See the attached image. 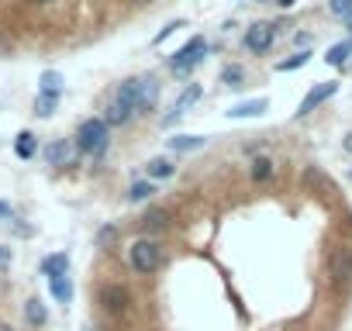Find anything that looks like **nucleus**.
Segmentation results:
<instances>
[{"instance_id":"obj_1","label":"nucleus","mask_w":352,"mask_h":331,"mask_svg":"<svg viewBox=\"0 0 352 331\" xmlns=\"http://www.w3.org/2000/svg\"><path fill=\"white\" fill-rule=\"evenodd\" d=\"M155 97H159V83L155 76H135V80H124L114 93V100H121L131 114H148L155 107Z\"/></svg>"},{"instance_id":"obj_2","label":"nucleus","mask_w":352,"mask_h":331,"mask_svg":"<svg viewBox=\"0 0 352 331\" xmlns=\"http://www.w3.org/2000/svg\"><path fill=\"white\" fill-rule=\"evenodd\" d=\"M107 145H111V128H107V121H104V117H87V121L80 124V131H76V148H80L83 155L100 159V155L107 152Z\"/></svg>"},{"instance_id":"obj_3","label":"nucleus","mask_w":352,"mask_h":331,"mask_svg":"<svg viewBox=\"0 0 352 331\" xmlns=\"http://www.w3.org/2000/svg\"><path fill=\"white\" fill-rule=\"evenodd\" d=\"M204 56H208V42H204V35H194L180 52H173L166 59V66H169L173 76H190V69H197L204 62Z\"/></svg>"},{"instance_id":"obj_4","label":"nucleus","mask_w":352,"mask_h":331,"mask_svg":"<svg viewBox=\"0 0 352 331\" xmlns=\"http://www.w3.org/2000/svg\"><path fill=\"white\" fill-rule=\"evenodd\" d=\"M128 262H131L135 273L148 276V273H155V269L162 266V249H159L152 238H135V242L128 245Z\"/></svg>"},{"instance_id":"obj_5","label":"nucleus","mask_w":352,"mask_h":331,"mask_svg":"<svg viewBox=\"0 0 352 331\" xmlns=\"http://www.w3.org/2000/svg\"><path fill=\"white\" fill-rule=\"evenodd\" d=\"M328 283L342 293L352 283V249L349 245H335L328 249Z\"/></svg>"},{"instance_id":"obj_6","label":"nucleus","mask_w":352,"mask_h":331,"mask_svg":"<svg viewBox=\"0 0 352 331\" xmlns=\"http://www.w3.org/2000/svg\"><path fill=\"white\" fill-rule=\"evenodd\" d=\"M273 42H276V25H270V21H256L252 28H245V49H249L252 56L270 52Z\"/></svg>"},{"instance_id":"obj_7","label":"nucleus","mask_w":352,"mask_h":331,"mask_svg":"<svg viewBox=\"0 0 352 331\" xmlns=\"http://www.w3.org/2000/svg\"><path fill=\"white\" fill-rule=\"evenodd\" d=\"M76 141H69V138H56V141H49L45 145V162L49 166H59V170H66V166H73L76 162Z\"/></svg>"},{"instance_id":"obj_8","label":"nucleus","mask_w":352,"mask_h":331,"mask_svg":"<svg viewBox=\"0 0 352 331\" xmlns=\"http://www.w3.org/2000/svg\"><path fill=\"white\" fill-rule=\"evenodd\" d=\"M335 93H338V83H335V80H328V83H314V87L304 93V100H300V107H297V117L318 111V107H321L328 97H335Z\"/></svg>"},{"instance_id":"obj_9","label":"nucleus","mask_w":352,"mask_h":331,"mask_svg":"<svg viewBox=\"0 0 352 331\" xmlns=\"http://www.w3.org/2000/svg\"><path fill=\"white\" fill-rule=\"evenodd\" d=\"M100 307L107 310V314H124L128 310V304H131V293L121 286V283H107V286H100Z\"/></svg>"},{"instance_id":"obj_10","label":"nucleus","mask_w":352,"mask_h":331,"mask_svg":"<svg viewBox=\"0 0 352 331\" xmlns=\"http://www.w3.org/2000/svg\"><path fill=\"white\" fill-rule=\"evenodd\" d=\"M201 97H204V90H201L197 83H194V87H187V90L180 93V100H176V107H173V114H169V117H166L162 124H173L176 117H180V114H187V111H190V107H194V104H197Z\"/></svg>"},{"instance_id":"obj_11","label":"nucleus","mask_w":352,"mask_h":331,"mask_svg":"<svg viewBox=\"0 0 352 331\" xmlns=\"http://www.w3.org/2000/svg\"><path fill=\"white\" fill-rule=\"evenodd\" d=\"M266 97H256V100H242V104H235L232 111H228V117L232 121H242V117H263L266 114Z\"/></svg>"},{"instance_id":"obj_12","label":"nucleus","mask_w":352,"mask_h":331,"mask_svg":"<svg viewBox=\"0 0 352 331\" xmlns=\"http://www.w3.org/2000/svg\"><path fill=\"white\" fill-rule=\"evenodd\" d=\"M42 276H49V279H56V276H69V255H66V252L45 255V259H42Z\"/></svg>"},{"instance_id":"obj_13","label":"nucleus","mask_w":352,"mask_h":331,"mask_svg":"<svg viewBox=\"0 0 352 331\" xmlns=\"http://www.w3.org/2000/svg\"><path fill=\"white\" fill-rule=\"evenodd\" d=\"M166 145H169V152H197V148L208 145V138H204V135H176V138H169Z\"/></svg>"},{"instance_id":"obj_14","label":"nucleus","mask_w":352,"mask_h":331,"mask_svg":"<svg viewBox=\"0 0 352 331\" xmlns=\"http://www.w3.org/2000/svg\"><path fill=\"white\" fill-rule=\"evenodd\" d=\"M104 121H107V128H118V124H128L131 121V111L121 104V100H111L107 107H104Z\"/></svg>"},{"instance_id":"obj_15","label":"nucleus","mask_w":352,"mask_h":331,"mask_svg":"<svg viewBox=\"0 0 352 331\" xmlns=\"http://www.w3.org/2000/svg\"><path fill=\"white\" fill-rule=\"evenodd\" d=\"M25 321H28L32 328H42V324L49 321V310H45V304H42L38 297H32V300L25 304Z\"/></svg>"},{"instance_id":"obj_16","label":"nucleus","mask_w":352,"mask_h":331,"mask_svg":"<svg viewBox=\"0 0 352 331\" xmlns=\"http://www.w3.org/2000/svg\"><path fill=\"white\" fill-rule=\"evenodd\" d=\"M38 152V138L32 135V131H21L18 138H14V155L18 159H32Z\"/></svg>"},{"instance_id":"obj_17","label":"nucleus","mask_w":352,"mask_h":331,"mask_svg":"<svg viewBox=\"0 0 352 331\" xmlns=\"http://www.w3.org/2000/svg\"><path fill=\"white\" fill-rule=\"evenodd\" d=\"M142 228L152 231V235H155V231H166V228H169V214H166L162 207H152V211L142 218Z\"/></svg>"},{"instance_id":"obj_18","label":"nucleus","mask_w":352,"mask_h":331,"mask_svg":"<svg viewBox=\"0 0 352 331\" xmlns=\"http://www.w3.org/2000/svg\"><path fill=\"white\" fill-rule=\"evenodd\" d=\"M145 170H148V180H169L173 173H176V166L169 162V159H162V155H155L148 166H145Z\"/></svg>"},{"instance_id":"obj_19","label":"nucleus","mask_w":352,"mask_h":331,"mask_svg":"<svg viewBox=\"0 0 352 331\" xmlns=\"http://www.w3.org/2000/svg\"><path fill=\"white\" fill-rule=\"evenodd\" d=\"M349 56H352V38H345V42L331 45V49H328V56H324V62H328V66H345V62H349Z\"/></svg>"},{"instance_id":"obj_20","label":"nucleus","mask_w":352,"mask_h":331,"mask_svg":"<svg viewBox=\"0 0 352 331\" xmlns=\"http://www.w3.org/2000/svg\"><path fill=\"white\" fill-rule=\"evenodd\" d=\"M38 93H63V73L45 69V73L38 76Z\"/></svg>"},{"instance_id":"obj_21","label":"nucleus","mask_w":352,"mask_h":331,"mask_svg":"<svg viewBox=\"0 0 352 331\" xmlns=\"http://www.w3.org/2000/svg\"><path fill=\"white\" fill-rule=\"evenodd\" d=\"M49 290H52V297H56L59 304H69V300H73V283H69V276L49 279Z\"/></svg>"},{"instance_id":"obj_22","label":"nucleus","mask_w":352,"mask_h":331,"mask_svg":"<svg viewBox=\"0 0 352 331\" xmlns=\"http://www.w3.org/2000/svg\"><path fill=\"white\" fill-rule=\"evenodd\" d=\"M56 107H59V93H38L35 97V114L38 117H52Z\"/></svg>"},{"instance_id":"obj_23","label":"nucleus","mask_w":352,"mask_h":331,"mask_svg":"<svg viewBox=\"0 0 352 331\" xmlns=\"http://www.w3.org/2000/svg\"><path fill=\"white\" fill-rule=\"evenodd\" d=\"M270 176H273V159L259 155V159L252 162V180H256V183H263V180H270Z\"/></svg>"},{"instance_id":"obj_24","label":"nucleus","mask_w":352,"mask_h":331,"mask_svg":"<svg viewBox=\"0 0 352 331\" xmlns=\"http://www.w3.org/2000/svg\"><path fill=\"white\" fill-rule=\"evenodd\" d=\"M307 62H311V52L304 49V52H297V56H290V59L276 62V69H280V73H294V69H300V66H307Z\"/></svg>"},{"instance_id":"obj_25","label":"nucleus","mask_w":352,"mask_h":331,"mask_svg":"<svg viewBox=\"0 0 352 331\" xmlns=\"http://www.w3.org/2000/svg\"><path fill=\"white\" fill-rule=\"evenodd\" d=\"M221 83L232 87V90L242 87V83H245V69H242V66H225V69H221Z\"/></svg>"},{"instance_id":"obj_26","label":"nucleus","mask_w":352,"mask_h":331,"mask_svg":"<svg viewBox=\"0 0 352 331\" xmlns=\"http://www.w3.org/2000/svg\"><path fill=\"white\" fill-rule=\"evenodd\" d=\"M184 25H187V21H184V18H176V21H169V25H162V28H159V32H155V38H152V45H162V42H166V38H169V35H176V32H180V28H184Z\"/></svg>"},{"instance_id":"obj_27","label":"nucleus","mask_w":352,"mask_h":331,"mask_svg":"<svg viewBox=\"0 0 352 331\" xmlns=\"http://www.w3.org/2000/svg\"><path fill=\"white\" fill-rule=\"evenodd\" d=\"M328 11L342 21H352V0H328Z\"/></svg>"},{"instance_id":"obj_28","label":"nucleus","mask_w":352,"mask_h":331,"mask_svg":"<svg viewBox=\"0 0 352 331\" xmlns=\"http://www.w3.org/2000/svg\"><path fill=\"white\" fill-rule=\"evenodd\" d=\"M148 197H152V183H145V180H142V183H131V190H128V201H131V204L148 201Z\"/></svg>"},{"instance_id":"obj_29","label":"nucleus","mask_w":352,"mask_h":331,"mask_svg":"<svg viewBox=\"0 0 352 331\" xmlns=\"http://www.w3.org/2000/svg\"><path fill=\"white\" fill-rule=\"evenodd\" d=\"M114 238H118V228H114V225H107V228L97 231V245H111Z\"/></svg>"},{"instance_id":"obj_30","label":"nucleus","mask_w":352,"mask_h":331,"mask_svg":"<svg viewBox=\"0 0 352 331\" xmlns=\"http://www.w3.org/2000/svg\"><path fill=\"white\" fill-rule=\"evenodd\" d=\"M11 259H14V252H11L8 245H0V273H8V269H11Z\"/></svg>"},{"instance_id":"obj_31","label":"nucleus","mask_w":352,"mask_h":331,"mask_svg":"<svg viewBox=\"0 0 352 331\" xmlns=\"http://www.w3.org/2000/svg\"><path fill=\"white\" fill-rule=\"evenodd\" d=\"M0 218H11V207H8L4 201H0Z\"/></svg>"},{"instance_id":"obj_32","label":"nucleus","mask_w":352,"mask_h":331,"mask_svg":"<svg viewBox=\"0 0 352 331\" xmlns=\"http://www.w3.org/2000/svg\"><path fill=\"white\" fill-rule=\"evenodd\" d=\"M0 331H18V328H11V324H4V321H0Z\"/></svg>"},{"instance_id":"obj_33","label":"nucleus","mask_w":352,"mask_h":331,"mask_svg":"<svg viewBox=\"0 0 352 331\" xmlns=\"http://www.w3.org/2000/svg\"><path fill=\"white\" fill-rule=\"evenodd\" d=\"M276 4H280V8H290V4H294V0H276Z\"/></svg>"},{"instance_id":"obj_34","label":"nucleus","mask_w":352,"mask_h":331,"mask_svg":"<svg viewBox=\"0 0 352 331\" xmlns=\"http://www.w3.org/2000/svg\"><path fill=\"white\" fill-rule=\"evenodd\" d=\"M32 4H42L45 8V4H52V0H32Z\"/></svg>"},{"instance_id":"obj_35","label":"nucleus","mask_w":352,"mask_h":331,"mask_svg":"<svg viewBox=\"0 0 352 331\" xmlns=\"http://www.w3.org/2000/svg\"><path fill=\"white\" fill-rule=\"evenodd\" d=\"M135 4H152V0H135Z\"/></svg>"},{"instance_id":"obj_36","label":"nucleus","mask_w":352,"mask_h":331,"mask_svg":"<svg viewBox=\"0 0 352 331\" xmlns=\"http://www.w3.org/2000/svg\"><path fill=\"white\" fill-rule=\"evenodd\" d=\"M259 4H270V0H259Z\"/></svg>"},{"instance_id":"obj_37","label":"nucleus","mask_w":352,"mask_h":331,"mask_svg":"<svg viewBox=\"0 0 352 331\" xmlns=\"http://www.w3.org/2000/svg\"><path fill=\"white\" fill-rule=\"evenodd\" d=\"M349 32H352V21H349Z\"/></svg>"}]
</instances>
